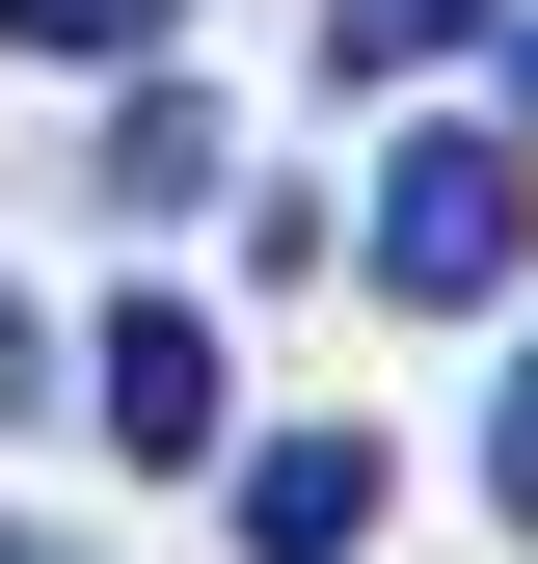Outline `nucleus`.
Masks as SVG:
<instances>
[{"instance_id":"obj_6","label":"nucleus","mask_w":538,"mask_h":564,"mask_svg":"<svg viewBox=\"0 0 538 564\" xmlns=\"http://www.w3.org/2000/svg\"><path fill=\"white\" fill-rule=\"evenodd\" d=\"M0 54H108V82H162V0H0Z\"/></svg>"},{"instance_id":"obj_10","label":"nucleus","mask_w":538,"mask_h":564,"mask_svg":"<svg viewBox=\"0 0 538 564\" xmlns=\"http://www.w3.org/2000/svg\"><path fill=\"white\" fill-rule=\"evenodd\" d=\"M512 134H538V28H512Z\"/></svg>"},{"instance_id":"obj_2","label":"nucleus","mask_w":538,"mask_h":564,"mask_svg":"<svg viewBox=\"0 0 538 564\" xmlns=\"http://www.w3.org/2000/svg\"><path fill=\"white\" fill-rule=\"evenodd\" d=\"M82 403H108V457H216V403H243V377H216V323H189V296H134V323L82 349Z\"/></svg>"},{"instance_id":"obj_9","label":"nucleus","mask_w":538,"mask_h":564,"mask_svg":"<svg viewBox=\"0 0 538 564\" xmlns=\"http://www.w3.org/2000/svg\"><path fill=\"white\" fill-rule=\"evenodd\" d=\"M0 564H82V538H28V511H0Z\"/></svg>"},{"instance_id":"obj_1","label":"nucleus","mask_w":538,"mask_h":564,"mask_svg":"<svg viewBox=\"0 0 538 564\" xmlns=\"http://www.w3.org/2000/svg\"><path fill=\"white\" fill-rule=\"evenodd\" d=\"M512 269H538V162H512V134H404V188H377V296L485 323Z\"/></svg>"},{"instance_id":"obj_3","label":"nucleus","mask_w":538,"mask_h":564,"mask_svg":"<svg viewBox=\"0 0 538 564\" xmlns=\"http://www.w3.org/2000/svg\"><path fill=\"white\" fill-rule=\"evenodd\" d=\"M377 538V431H269L243 457V564H351Z\"/></svg>"},{"instance_id":"obj_7","label":"nucleus","mask_w":538,"mask_h":564,"mask_svg":"<svg viewBox=\"0 0 538 564\" xmlns=\"http://www.w3.org/2000/svg\"><path fill=\"white\" fill-rule=\"evenodd\" d=\"M485 484H512V511H538V349H512V403H485Z\"/></svg>"},{"instance_id":"obj_4","label":"nucleus","mask_w":538,"mask_h":564,"mask_svg":"<svg viewBox=\"0 0 538 564\" xmlns=\"http://www.w3.org/2000/svg\"><path fill=\"white\" fill-rule=\"evenodd\" d=\"M216 162H243L216 82H134V108H108V216H216Z\"/></svg>"},{"instance_id":"obj_8","label":"nucleus","mask_w":538,"mask_h":564,"mask_svg":"<svg viewBox=\"0 0 538 564\" xmlns=\"http://www.w3.org/2000/svg\"><path fill=\"white\" fill-rule=\"evenodd\" d=\"M28 377H54V349H28V269H0V403H28Z\"/></svg>"},{"instance_id":"obj_5","label":"nucleus","mask_w":538,"mask_h":564,"mask_svg":"<svg viewBox=\"0 0 538 564\" xmlns=\"http://www.w3.org/2000/svg\"><path fill=\"white\" fill-rule=\"evenodd\" d=\"M458 28H485V0H323V54H351V82H431Z\"/></svg>"}]
</instances>
